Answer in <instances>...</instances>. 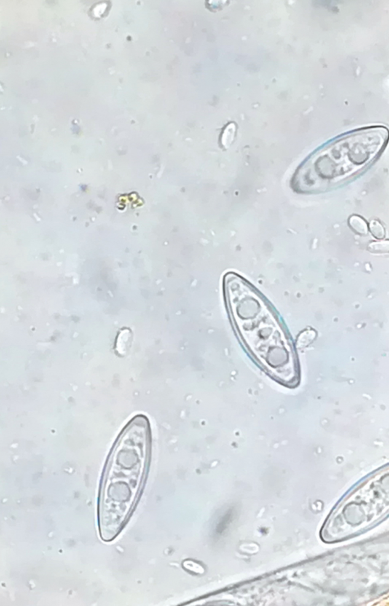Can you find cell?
<instances>
[{
  "label": "cell",
  "instance_id": "7a4b0ae2",
  "mask_svg": "<svg viewBox=\"0 0 389 606\" xmlns=\"http://www.w3.org/2000/svg\"><path fill=\"white\" fill-rule=\"evenodd\" d=\"M223 283L229 316L249 353L275 381L296 387L300 381L297 357L271 305L236 273H227Z\"/></svg>",
  "mask_w": 389,
  "mask_h": 606
},
{
  "label": "cell",
  "instance_id": "277c9868",
  "mask_svg": "<svg viewBox=\"0 0 389 606\" xmlns=\"http://www.w3.org/2000/svg\"><path fill=\"white\" fill-rule=\"evenodd\" d=\"M348 225L352 231L357 235L366 236L369 232V225L364 218L359 215H353L349 218Z\"/></svg>",
  "mask_w": 389,
  "mask_h": 606
},
{
  "label": "cell",
  "instance_id": "52a82bcc",
  "mask_svg": "<svg viewBox=\"0 0 389 606\" xmlns=\"http://www.w3.org/2000/svg\"><path fill=\"white\" fill-rule=\"evenodd\" d=\"M369 230L371 235L377 240L384 239L385 237V229L383 225L377 220H373L369 224Z\"/></svg>",
  "mask_w": 389,
  "mask_h": 606
},
{
  "label": "cell",
  "instance_id": "3957f363",
  "mask_svg": "<svg viewBox=\"0 0 389 606\" xmlns=\"http://www.w3.org/2000/svg\"><path fill=\"white\" fill-rule=\"evenodd\" d=\"M389 141L385 127L362 128L315 151L296 170L292 189L318 194L340 187L363 173L383 152Z\"/></svg>",
  "mask_w": 389,
  "mask_h": 606
},
{
  "label": "cell",
  "instance_id": "6da1fadb",
  "mask_svg": "<svg viewBox=\"0 0 389 606\" xmlns=\"http://www.w3.org/2000/svg\"><path fill=\"white\" fill-rule=\"evenodd\" d=\"M151 458L149 420L137 415L115 441L100 479L97 524L102 541H114L128 524L144 490Z\"/></svg>",
  "mask_w": 389,
  "mask_h": 606
},
{
  "label": "cell",
  "instance_id": "5b68a950",
  "mask_svg": "<svg viewBox=\"0 0 389 606\" xmlns=\"http://www.w3.org/2000/svg\"><path fill=\"white\" fill-rule=\"evenodd\" d=\"M367 250L373 254H388L389 240L388 239H381L370 242L368 245Z\"/></svg>",
  "mask_w": 389,
  "mask_h": 606
},
{
  "label": "cell",
  "instance_id": "8992f818",
  "mask_svg": "<svg viewBox=\"0 0 389 606\" xmlns=\"http://www.w3.org/2000/svg\"><path fill=\"white\" fill-rule=\"evenodd\" d=\"M315 337H316V332L314 330H305L298 336L296 347L299 349L305 348L313 342Z\"/></svg>",
  "mask_w": 389,
  "mask_h": 606
}]
</instances>
